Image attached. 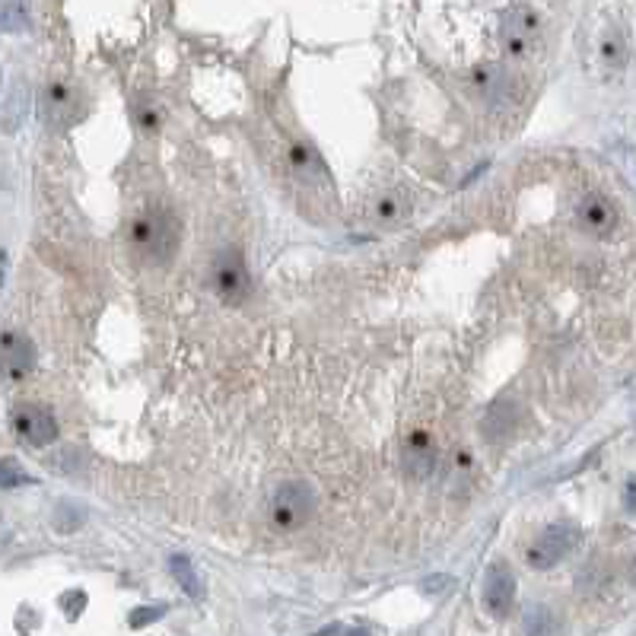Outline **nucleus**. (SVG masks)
I'll return each mask as SVG.
<instances>
[{
  "mask_svg": "<svg viewBox=\"0 0 636 636\" xmlns=\"http://www.w3.org/2000/svg\"><path fill=\"white\" fill-rule=\"evenodd\" d=\"M179 242H182V223L163 207H150L131 223V245H134L137 255L153 261V265L156 261L166 265L179 249Z\"/></svg>",
  "mask_w": 636,
  "mask_h": 636,
  "instance_id": "nucleus-1",
  "label": "nucleus"
},
{
  "mask_svg": "<svg viewBox=\"0 0 636 636\" xmlns=\"http://www.w3.org/2000/svg\"><path fill=\"white\" fill-rule=\"evenodd\" d=\"M318 513V493L309 481H283L271 497V519L283 531L309 525Z\"/></svg>",
  "mask_w": 636,
  "mask_h": 636,
  "instance_id": "nucleus-2",
  "label": "nucleus"
},
{
  "mask_svg": "<svg viewBox=\"0 0 636 636\" xmlns=\"http://www.w3.org/2000/svg\"><path fill=\"white\" fill-rule=\"evenodd\" d=\"M579 538H583L579 525L551 522L545 531H541L538 538H535V545L529 547L525 560H529V567H535V569H553L557 563L563 560V557H569V553L576 551Z\"/></svg>",
  "mask_w": 636,
  "mask_h": 636,
  "instance_id": "nucleus-3",
  "label": "nucleus"
},
{
  "mask_svg": "<svg viewBox=\"0 0 636 636\" xmlns=\"http://www.w3.org/2000/svg\"><path fill=\"white\" fill-rule=\"evenodd\" d=\"M211 283L227 303H233V306L242 303L245 296L251 293V277H249V267H245L242 255H239L235 249H223L211 265Z\"/></svg>",
  "mask_w": 636,
  "mask_h": 636,
  "instance_id": "nucleus-4",
  "label": "nucleus"
},
{
  "mask_svg": "<svg viewBox=\"0 0 636 636\" xmlns=\"http://www.w3.org/2000/svg\"><path fill=\"white\" fill-rule=\"evenodd\" d=\"M13 433L26 446L42 449L58 440V420L45 404H16L13 408Z\"/></svg>",
  "mask_w": 636,
  "mask_h": 636,
  "instance_id": "nucleus-5",
  "label": "nucleus"
},
{
  "mask_svg": "<svg viewBox=\"0 0 636 636\" xmlns=\"http://www.w3.org/2000/svg\"><path fill=\"white\" fill-rule=\"evenodd\" d=\"M515 601V576L503 560L490 563L484 576V608L497 621H506Z\"/></svg>",
  "mask_w": 636,
  "mask_h": 636,
  "instance_id": "nucleus-6",
  "label": "nucleus"
},
{
  "mask_svg": "<svg viewBox=\"0 0 636 636\" xmlns=\"http://www.w3.org/2000/svg\"><path fill=\"white\" fill-rule=\"evenodd\" d=\"M36 370V344L16 331L0 334V372L10 382H23Z\"/></svg>",
  "mask_w": 636,
  "mask_h": 636,
  "instance_id": "nucleus-7",
  "label": "nucleus"
},
{
  "mask_svg": "<svg viewBox=\"0 0 636 636\" xmlns=\"http://www.w3.org/2000/svg\"><path fill=\"white\" fill-rule=\"evenodd\" d=\"M42 118L54 128H70L74 122L83 118V106L70 86L64 83H52L42 92Z\"/></svg>",
  "mask_w": 636,
  "mask_h": 636,
  "instance_id": "nucleus-8",
  "label": "nucleus"
},
{
  "mask_svg": "<svg viewBox=\"0 0 636 636\" xmlns=\"http://www.w3.org/2000/svg\"><path fill=\"white\" fill-rule=\"evenodd\" d=\"M538 36V16L529 7H513L503 20V45L509 54H529Z\"/></svg>",
  "mask_w": 636,
  "mask_h": 636,
  "instance_id": "nucleus-9",
  "label": "nucleus"
},
{
  "mask_svg": "<svg viewBox=\"0 0 636 636\" xmlns=\"http://www.w3.org/2000/svg\"><path fill=\"white\" fill-rule=\"evenodd\" d=\"M576 217H579V227L585 233L595 235H608L614 227H617V207L608 201L605 195H585L576 207Z\"/></svg>",
  "mask_w": 636,
  "mask_h": 636,
  "instance_id": "nucleus-10",
  "label": "nucleus"
},
{
  "mask_svg": "<svg viewBox=\"0 0 636 636\" xmlns=\"http://www.w3.org/2000/svg\"><path fill=\"white\" fill-rule=\"evenodd\" d=\"M436 462H440V449H436L433 436L426 430H417L408 440V446H404V468H408V474L410 477L433 474Z\"/></svg>",
  "mask_w": 636,
  "mask_h": 636,
  "instance_id": "nucleus-11",
  "label": "nucleus"
},
{
  "mask_svg": "<svg viewBox=\"0 0 636 636\" xmlns=\"http://www.w3.org/2000/svg\"><path fill=\"white\" fill-rule=\"evenodd\" d=\"M169 573H172L175 583L182 585L188 599H195V601L204 599V583H201V576H197L191 557H185V553H172V557H169Z\"/></svg>",
  "mask_w": 636,
  "mask_h": 636,
  "instance_id": "nucleus-12",
  "label": "nucleus"
},
{
  "mask_svg": "<svg viewBox=\"0 0 636 636\" xmlns=\"http://www.w3.org/2000/svg\"><path fill=\"white\" fill-rule=\"evenodd\" d=\"M26 106H29V92H26L23 83H16L13 90H10V96H7V106L0 108V128L7 131V134H13V131L23 124Z\"/></svg>",
  "mask_w": 636,
  "mask_h": 636,
  "instance_id": "nucleus-13",
  "label": "nucleus"
},
{
  "mask_svg": "<svg viewBox=\"0 0 636 636\" xmlns=\"http://www.w3.org/2000/svg\"><path fill=\"white\" fill-rule=\"evenodd\" d=\"M52 525L61 535H74V531H80V525H86V506H80L76 500H61L54 506Z\"/></svg>",
  "mask_w": 636,
  "mask_h": 636,
  "instance_id": "nucleus-14",
  "label": "nucleus"
},
{
  "mask_svg": "<svg viewBox=\"0 0 636 636\" xmlns=\"http://www.w3.org/2000/svg\"><path fill=\"white\" fill-rule=\"evenodd\" d=\"M36 487L38 477H32L29 471H23V465L16 458H0V490H16V487Z\"/></svg>",
  "mask_w": 636,
  "mask_h": 636,
  "instance_id": "nucleus-15",
  "label": "nucleus"
},
{
  "mask_svg": "<svg viewBox=\"0 0 636 636\" xmlns=\"http://www.w3.org/2000/svg\"><path fill=\"white\" fill-rule=\"evenodd\" d=\"M290 166H293L299 175H306V179H312L315 172L318 175L325 172V166H322L318 153L312 150V147H303V144H296L293 150H290Z\"/></svg>",
  "mask_w": 636,
  "mask_h": 636,
  "instance_id": "nucleus-16",
  "label": "nucleus"
},
{
  "mask_svg": "<svg viewBox=\"0 0 636 636\" xmlns=\"http://www.w3.org/2000/svg\"><path fill=\"white\" fill-rule=\"evenodd\" d=\"M0 29H7V32L29 29V13H26L23 0H7V4L0 7Z\"/></svg>",
  "mask_w": 636,
  "mask_h": 636,
  "instance_id": "nucleus-17",
  "label": "nucleus"
},
{
  "mask_svg": "<svg viewBox=\"0 0 636 636\" xmlns=\"http://www.w3.org/2000/svg\"><path fill=\"white\" fill-rule=\"evenodd\" d=\"M48 468L58 471V474H76V471L83 468V452L80 449H61V452H54L48 458Z\"/></svg>",
  "mask_w": 636,
  "mask_h": 636,
  "instance_id": "nucleus-18",
  "label": "nucleus"
},
{
  "mask_svg": "<svg viewBox=\"0 0 636 636\" xmlns=\"http://www.w3.org/2000/svg\"><path fill=\"white\" fill-rule=\"evenodd\" d=\"M86 592L83 589H70V592H64L61 599H58V605H61V611H64V617H68V621H76V617H80V614L86 611Z\"/></svg>",
  "mask_w": 636,
  "mask_h": 636,
  "instance_id": "nucleus-19",
  "label": "nucleus"
},
{
  "mask_svg": "<svg viewBox=\"0 0 636 636\" xmlns=\"http://www.w3.org/2000/svg\"><path fill=\"white\" fill-rule=\"evenodd\" d=\"M525 630H529V633H551L553 630L551 611H547V608L531 605L529 611H525Z\"/></svg>",
  "mask_w": 636,
  "mask_h": 636,
  "instance_id": "nucleus-20",
  "label": "nucleus"
},
{
  "mask_svg": "<svg viewBox=\"0 0 636 636\" xmlns=\"http://www.w3.org/2000/svg\"><path fill=\"white\" fill-rule=\"evenodd\" d=\"M166 611H169V605H144V608H134V611H131V617H128V624H131V630H140V627H147V624L159 621V617H163Z\"/></svg>",
  "mask_w": 636,
  "mask_h": 636,
  "instance_id": "nucleus-21",
  "label": "nucleus"
},
{
  "mask_svg": "<svg viewBox=\"0 0 636 636\" xmlns=\"http://www.w3.org/2000/svg\"><path fill=\"white\" fill-rule=\"evenodd\" d=\"M601 54H605L608 64H624L627 61V48L621 45V38H605V45H601Z\"/></svg>",
  "mask_w": 636,
  "mask_h": 636,
  "instance_id": "nucleus-22",
  "label": "nucleus"
},
{
  "mask_svg": "<svg viewBox=\"0 0 636 636\" xmlns=\"http://www.w3.org/2000/svg\"><path fill=\"white\" fill-rule=\"evenodd\" d=\"M382 217V220H398L404 213V201H398L394 195H388V197H382L379 201V211H376Z\"/></svg>",
  "mask_w": 636,
  "mask_h": 636,
  "instance_id": "nucleus-23",
  "label": "nucleus"
},
{
  "mask_svg": "<svg viewBox=\"0 0 636 636\" xmlns=\"http://www.w3.org/2000/svg\"><path fill=\"white\" fill-rule=\"evenodd\" d=\"M455 579L452 576H433V579H424V583H420V589L426 592V595H442V592H449L446 585H452Z\"/></svg>",
  "mask_w": 636,
  "mask_h": 636,
  "instance_id": "nucleus-24",
  "label": "nucleus"
},
{
  "mask_svg": "<svg viewBox=\"0 0 636 636\" xmlns=\"http://www.w3.org/2000/svg\"><path fill=\"white\" fill-rule=\"evenodd\" d=\"M137 122H140V128H144V131H156L159 118H156V112H153L150 106H137Z\"/></svg>",
  "mask_w": 636,
  "mask_h": 636,
  "instance_id": "nucleus-25",
  "label": "nucleus"
},
{
  "mask_svg": "<svg viewBox=\"0 0 636 636\" xmlns=\"http://www.w3.org/2000/svg\"><path fill=\"white\" fill-rule=\"evenodd\" d=\"M624 500H627V513L633 515L636 513V484L633 481H627V497H624Z\"/></svg>",
  "mask_w": 636,
  "mask_h": 636,
  "instance_id": "nucleus-26",
  "label": "nucleus"
}]
</instances>
